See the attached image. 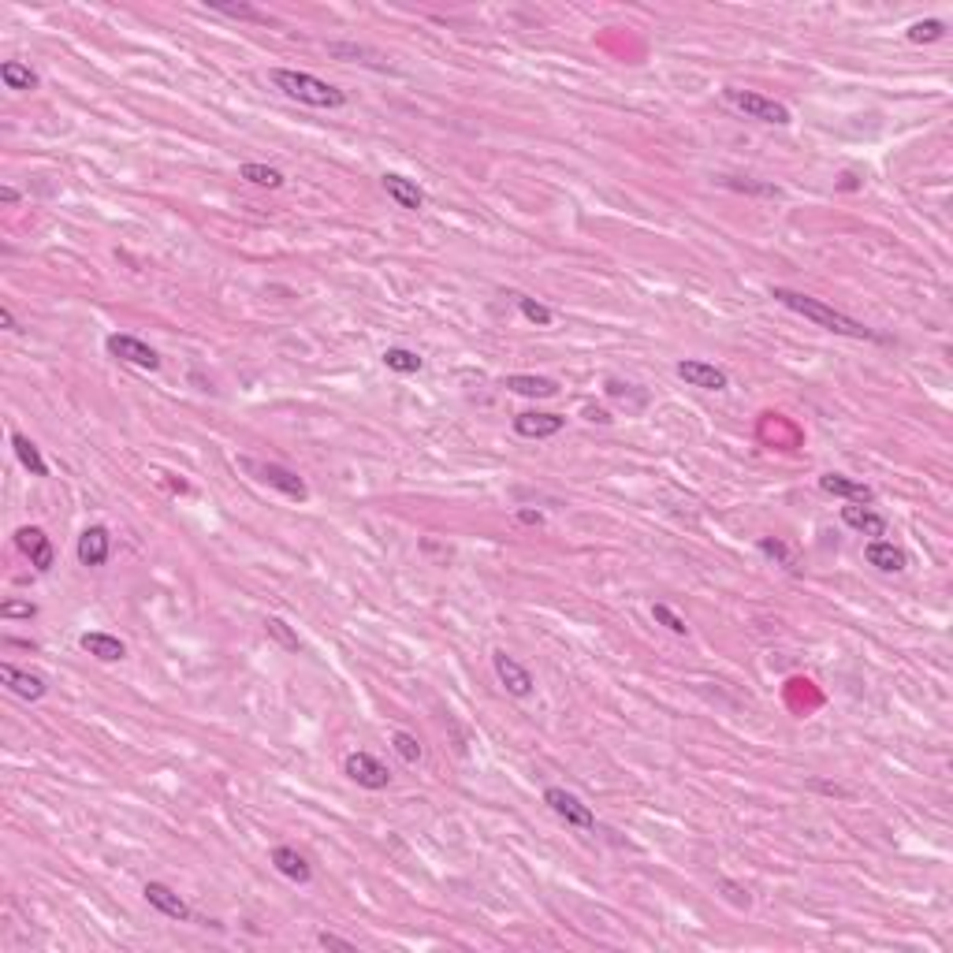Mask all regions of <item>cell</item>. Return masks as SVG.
I'll use <instances>...</instances> for the list:
<instances>
[{
  "label": "cell",
  "mask_w": 953,
  "mask_h": 953,
  "mask_svg": "<svg viewBox=\"0 0 953 953\" xmlns=\"http://www.w3.org/2000/svg\"><path fill=\"white\" fill-rule=\"evenodd\" d=\"M771 298H775L778 305H786V310L801 313L804 321H812V324H820V328L834 332V335H853V339H882V335H879V332H871L868 324H861V321H853V317L838 313L834 305H827V302H820V298H812V294H801V291H790V287H771Z\"/></svg>",
  "instance_id": "obj_1"
},
{
  "label": "cell",
  "mask_w": 953,
  "mask_h": 953,
  "mask_svg": "<svg viewBox=\"0 0 953 953\" xmlns=\"http://www.w3.org/2000/svg\"><path fill=\"white\" fill-rule=\"evenodd\" d=\"M272 86H276L284 97L291 101H302V105H310V109H343L347 105V93L310 75V72H291V67H272L268 72Z\"/></svg>",
  "instance_id": "obj_2"
},
{
  "label": "cell",
  "mask_w": 953,
  "mask_h": 953,
  "mask_svg": "<svg viewBox=\"0 0 953 953\" xmlns=\"http://www.w3.org/2000/svg\"><path fill=\"white\" fill-rule=\"evenodd\" d=\"M723 101H727V105H730L734 112H741L745 120H760V123H775V127H786V123L794 120L790 109L782 105V101L764 97V93H756V90L727 86V90H723Z\"/></svg>",
  "instance_id": "obj_3"
},
{
  "label": "cell",
  "mask_w": 953,
  "mask_h": 953,
  "mask_svg": "<svg viewBox=\"0 0 953 953\" xmlns=\"http://www.w3.org/2000/svg\"><path fill=\"white\" fill-rule=\"evenodd\" d=\"M238 466H243L254 481H261V485H268V488H276V492H284L287 499H310V488H305V481L302 476L294 473V469H287V466H276V462H261V458H250V455H243L238 458Z\"/></svg>",
  "instance_id": "obj_4"
},
{
  "label": "cell",
  "mask_w": 953,
  "mask_h": 953,
  "mask_svg": "<svg viewBox=\"0 0 953 953\" xmlns=\"http://www.w3.org/2000/svg\"><path fill=\"white\" fill-rule=\"evenodd\" d=\"M105 347H109L112 358H120V361H127L134 369H146V372L160 369V354L149 343H142V339H134V335H109Z\"/></svg>",
  "instance_id": "obj_5"
},
{
  "label": "cell",
  "mask_w": 953,
  "mask_h": 953,
  "mask_svg": "<svg viewBox=\"0 0 953 953\" xmlns=\"http://www.w3.org/2000/svg\"><path fill=\"white\" fill-rule=\"evenodd\" d=\"M544 804H548L559 820H566L570 827H582V831H592L596 827V815H592V808L589 804H582L577 801L573 794H566V790H559V786H548L544 790Z\"/></svg>",
  "instance_id": "obj_6"
},
{
  "label": "cell",
  "mask_w": 953,
  "mask_h": 953,
  "mask_svg": "<svg viewBox=\"0 0 953 953\" xmlns=\"http://www.w3.org/2000/svg\"><path fill=\"white\" fill-rule=\"evenodd\" d=\"M343 775L351 782H358L361 790H388V782H391V771L369 753H351L343 760Z\"/></svg>",
  "instance_id": "obj_7"
},
{
  "label": "cell",
  "mask_w": 953,
  "mask_h": 953,
  "mask_svg": "<svg viewBox=\"0 0 953 953\" xmlns=\"http://www.w3.org/2000/svg\"><path fill=\"white\" fill-rule=\"evenodd\" d=\"M15 548L30 559V566L38 570V573H45V570H53V559H56V552H53V540L45 536V529H38V525H23L19 533H15Z\"/></svg>",
  "instance_id": "obj_8"
},
{
  "label": "cell",
  "mask_w": 953,
  "mask_h": 953,
  "mask_svg": "<svg viewBox=\"0 0 953 953\" xmlns=\"http://www.w3.org/2000/svg\"><path fill=\"white\" fill-rule=\"evenodd\" d=\"M492 670H496V678L503 682V689H506L510 697H529V693H533V674H529L515 656H506L503 649L492 652Z\"/></svg>",
  "instance_id": "obj_9"
},
{
  "label": "cell",
  "mask_w": 953,
  "mask_h": 953,
  "mask_svg": "<svg viewBox=\"0 0 953 953\" xmlns=\"http://www.w3.org/2000/svg\"><path fill=\"white\" fill-rule=\"evenodd\" d=\"M678 377H682L689 388H700V391H727L730 388V377L723 369H715L708 361H697V358H686V361H678Z\"/></svg>",
  "instance_id": "obj_10"
},
{
  "label": "cell",
  "mask_w": 953,
  "mask_h": 953,
  "mask_svg": "<svg viewBox=\"0 0 953 953\" xmlns=\"http://www.w3.org/2000/svg\"><path fill=\"white\" fill-rule=\"evenodd\" d=\"M79 563L82 566H105L109 555H112V536L105 525H90L82 536H79V548H75Z\"/></svg>",
  "instance_id": "obj_11"
},
{
  "label": "cell",
  "mask_w": 953,
  "mask_h": 953,
  "mask_svg": "<svg viewBox=\"0 0 953 953\" xmlns=\"http://www.w3.org/2000/svg\"><path fill=\"white\" fill-rule=\"evenodd\" d=\"M0 682H5V686H8L15 697H23V700H42V697L49 693V686H45L42 674L19 670V667H12V663H0Z\"/></svg>",
  "instance_id": "obj_12"
},
{
  "label": "cell",
  "mask_w": 953,
  "mask_h": 953,
  "mask_svg": "<svg viewBox=\"0 0 953 953\" xmlns=\"http://www.w3.org/2000/svg\"><path fill=\"white\" fill-rule=\"evenodd\" d=\"M146 901L157 909V912H164L168 920H190V905L172 890V887H164V882H146Z\"/></svg>",
  "instance_id": "obj_13"
},
{
  "label": "cell",
  "mask_w": 953,
  "mask_h": 953,
  "mask_svg": "<svg viewBox=\"0 0 953 953\" xmlns=\"http://www.w3.org/2000/svg\"><path fill=\"white\" fill-rule=\"evenodd\" d=\"M820 488H823L827 496L845 499V503H871V499H875V492H871L868 485L853 481V476H845V473H823V476H820Z\"/></svg>",
  "instance_id": "obj_14"
},
{
  "label": "cell",
  "mask_w": 953,
  "mask_h": 953,
  "mask_svg": "<svg viewBox=\"0 0 953 953\" xmlns=\"http://www.w3.org/2000/svg\"><path fill=\"white\" fill-rule=\"evenodd\" d=\"M272 864H276V871H280L284 879L298 882V887H305V882L313 879L310 861H305L298 849H291V845H276V849H272Z\"/></svg>",
  "instance_id": "obj_15"
},
{
  "label": "cell",
  "mask_w": 953,
  "mask_h": 953,
  "mask_svg": "<svg viewBox=\"0 0 953 953\" xmlns=\"http://www.w3.org/2000/svg\"><path fill=\"white\" fill-rule=\"evenodd\" d=\"M563 425H566V418H559V414H536V410L515 418V432L525 436V439H548V436H559Z\"/></svg>",
  "instance_id": "obj_16"
},
{
  "label": "cell",
  "mask_w": 953,
  "mask_h": 953,
  "mask_svg": "<svg viewBox=\"0 0 953 953\" xmlns=\"http://www.w3.org/2000/svg\"><path fill=\"white\" fill-rule=\"evenodd\" d=\"M842 522H845L849 529L864 533V536H875V540L887 533V518L875 515V510L864 506V503H845V506H842Z\"/></svg>",
  "instance_id": "obj_17"
},
{
  "label": "cell",
  "mask_w": 953,
  "mask_h": 953,
  "mask_svg": "<svg viewBox=\"0 0 953 953\" xmlns=\"http://www.w3.org/2000/svg\"><path fill=\"white\" fill-rule=\"evenodd\" d=\"M380 183H384L388 197L395 201L399 209H414V213H418V209L425 206V190H421L414 179H406V176H395V172H388Z\"/></svg>",
  "instance_id": "obj_18"
},
{
  "label": "cell",
  "mask_w": 953,
  "mask_h": 953,
  "mask_svg": "<svg viewBox=\"0 0 953 953\" xmlns=\"http://www.w3.org/2000/svg\"><path fill=\"white\" fill-rule=\"evenodd\" d=\"M864 559H868L875 570H882V573H901V570L909 566V555H905L901 548H894L890 540H871L868 548H864Z\"/></svg>",
  "instance_id": "obj_19"
},
{
  "label": "cell",
  "mask_w": 953,
  "mask_h": 953,
  "mask_svg": "<svg viewBox=\"0 0 953 953\" xmlns=\"http://www.w3.org/2000/svg\"><path fill=\"white\" fill-rule=\"evenodd\" d=\"M79 644H82V649H86L93 659H101V663H120V659L127 656V644H123L120 637H112V633H82Z\"/></svg>",
  "instance_id": "obj_20"
},
{
  "label": "cell",
  "mask_w": 953,
  "mask_h": 953,
  "mask_svg": "<svg viewBox=\"0 0 953 953\" xmlns=\"http://www.w3.org/2000/svg\"><path fill=\"white\" fill-rule=\"evenodd\" d=\"M503 388L518 391V395H529V399H552V395L559 391L555 380H548V377H525V372H515V377H506Z\"/></svg>",
  "instance_id": "obj_21"
},
{
  "label": "cell",
  "mask_w": 953,
  "mask_h": 953,
  "mask_svg": "<svg viewBox=\"0 0 953 953\" xmlns=\"http://www.w3.org/2000/svg\"><path fill=\"white\" fill-rule=\"evenodd\" d=\"M12 448H15V455H19V462L34 473V476H49V462L42 458V451H38V444H34L30 436H23V432H12Z\"/></svg>",
  "instance_id": "obj_22"
},
{
  "label": "cell",
  "mask_w": 953,
  "mask_h": 953,
  "mask_svg": "<svg viewBox=\"0 0 953 953\" xmlns=\"http://www.w3.org/2000/svg\"><path fill=\"white\" fill-rule=\"evenodd\" d=\"M0 82H5L8 90H15V93L38 90V75H34L30 67L19 63V60H5V63H0Z\"/></svg>",
  "instance_id": "obj_23"
},
{
  "label": "cell",
  "mask_w": 953,
  "mask_h": 953,
  "mask_svg": "<svg viewBox=\"0 0 953 953\" xmlns=\"http://www.w3.org/2000/svg\"><path fill=\"white\" fill-rule=\"evenodd\" d=\"M238 176L254 187H268V190H280L284 187V172L280 168H268V164H243L238 168Z\"/></svg>",
  "instance_id": "obj_24"
},
{
  "label": "cell",
  "mask_w": 953,
  "mask_h": 953,
  "mask_svg": "<svg viewBox=\"0 0 953 953\" xmlns=\"http://www.w3.org/2000/svg\"><path fill=\"white\" fill-rule=\"evenodd\" d=\"M515 302H518V310H522V317H525L529 324L548 328V324L555 321V313L548 310V305H544V302H536V298H529V294H515Z\"/></svg>",
  "instance_id": "obj_25"
},
{
  "label": "cell",
  "mask_w": 953,
  "mask_h": 953,
  "mask_svg": "<svg viewBox=\"0 0 953 953\" xmlns=\"http://www.w3.org/2000/svg\"><path fill=\"white\" fill-rule=\"evenodd\" d=\"M384 365L395 369V372H421L425 361H421L414 351H406V347H388V351H384Z\"/></svg>",
  "instance_id": "obj_26"
},
{
  "label": "cell",
  "mask_w": 953,
  "mask_h": 953,
  "mask_svg": "<svg viewBox=\"0 0 953 953\" xmlns=\"http://www.w3.org/2000/svg\"><path fill=\"white\" fill-rule=\"evenodd\" d=\"M760 552H764L767 559L782 563V566H786L790 573H797V555H794V552H790V548H786V544H782L778 536H764V540H760Z\"/></svg>",
  "instance_id": "obj_27"
},
{
  "label": "cell",
  "mask_w": 953,
  "mask_h": 953,
  "mask_svg": "<svg viewBox=\"0 0 953 953\" xmlns=\"http://www.w3.org/2000/svg\"><path fill=\"white\" fill-rule=\"evenodd\" d=\"M939 38H946V23H942V19H924V23H912V26H909V42H916V45L939 42Z\"/></svg>",
  "instance_id": "obj_28"
},
{
  "label": "cell",
  "mask_w": 953,
  "mask_h": 953,
  "mask_svg": "<svg viewBox=\"0 0 953 953\" xmlns=\"http://www.w3.org/2000/svg\"><path fill=\"white\" fill-rule=\"evenodd\" d=\"M391 745H395V753H399L406 764H418V760H421V741H418L414 734L395 730V734H391Z\"/></svg>",
  "instance_id": "obj_29"
},
{
  "label": "cell",
  "mask_w": 953,
  "mask_h": 953,
  "mask_svg": "<svg viewBox=\"0 0 953 953\" xmlns=\"http://www.w3.org/2000/svg\"><path fill=\"white\" fill-rule=\"evenodd\" d=\"M652 619H656V622H663V626H667L670 633H678V637H686V633H689L686 619H682V615H674V611H670L667 603H656V607H652Z\"/></svg>",
  "instance_id": "obj_30"
},
{
  "label": "cell",
  "mask_w": 953,
  "mask_h": 953,
  "mask_svg": "<svg viewBox=\"0 0 953 953\" xmlns=\"http://www.w3.org/2000/svg\"><path fill=\"white\" fill-rule=\"evenodd\" d=\"M265 630H268L272 637H276V640L284 644V649H291V652H298V649H302V640H298V637L287 630V622H284V619H265Z\"/></svg>",
  "instance_id": "obj_31"
},
{
  "label": "cell",
  "mask_w": 953,
  "mask_h": 953,
  "mask_svg": "<svg viewBox=\"0 0 953 953\" xmlns=\"http://www.w3.org/2000/svg\"><path fill=\"white\" fill-rule=\"evenodd\" d=\"M723 183H727L730 190H741V194H767V197H778V194H782V190H778L775 183H753V179H730V176H727Z\"/></svg>",
  "instance_id": "obj_32"
},
{
  "label": "cell",
  "mask_w": 953,
  "mask_h": 953,
  "mask_svg": "<svg viewBox=\"0 0 953 953\" xmlns=\"http://www.w3.org/2000/svg\"><path fill=\"white\" fill-rule=\"evenodd\" d=\"M0 615H5V619H34V615H38V607L23 603V600H8V603H0Z\"/></svg>",
  "instance_id": "obj_33"
},
{
  "label": "cell",
  "mask_w": 953,
  "mask_h": 953,
  "mask_svg": "<svg viewBox=\"0 0 953 953\" xmlns=\"http://www.w3.org/2000/svg\"><path fill=\"white\" fill-rule=\"evenodd\" d=\"M719 890H727V898H730L737 909H748V901H753V898H748V890L737 887V882H730V879H719Z\"/></svg>",
  "instance_id": "obj_34"
},
{
  "label": "cell",
  "mask_w": 953,
  "mask_h": 953,
  "mask_svg": "<svg viewBox=\"0 0 953 953\" xmlns=\"http://www.w3.org/2000/svg\"><path fill=\"white\" fill-rule=\"evenodd\" d=\"M220 15H231V19H254V23H268V15L265 12H257V8H246V5H238V8H217Z\"/></svg>",
  "instance_id": "obj_35"
},
{
  "label": "cell",
  "mask_w": 953,
  "mask_h": 953,
  "mask_svg": "<svg viewBox=\"0 0 953 953\" xmlns=\"http://www.w3.org/2000/svg\"><path fill=\"white\" fill-rule=\"evenodd\" d=\"M317 942H321L324 949H354V942H351V939H339V935H328V931H321V935H317Z\"/></svg>",
  "instance_id": "obj_36"
},
{
  "label": "cell",
  "mask_w": 953,
  "mask_h": 953,
  "mask_svg": "<svg viewBox=\"0 0 953 953\" xmlns=\"http://www.w3.org/2000/svg\"><path fill=\"white\" fill-rule=\"evenodd\" d=\"M585 418H589V421H596V425H611V421H615V418H611L607 410H600V406H585Z\"/></svg>",
  "instance_id": "obj_37"
},
{
  "label": "cell",
  "mask_w": 953,
  "mask_h": 953,
  "mask_svg": "<svg viewBox=\"0 0 953 953\" xmlns=\"http://www.w3.org/2000/svg\"><path fill=\"white\" fill-rule=\"evenodd\" d=\"M0 324H5V328H8V332H23V328H19V324H15V313H12V310H8V305H0Z\"/></svg>",
  "instance_id": "obj_38"
},
{
  "label": "cell",
  "mask_w": 953,
  "mask_h": 953,
  "mask_svg": "<svg viewBox=\"0 0 953 953\" xmlns=\"http://www.w3.org/2000/svg\"><path fill=\"white\" fill-rule=\"evenodd\" d=\"M518 522H525V525H540L544 515H540V510H518Z\"/></svg>",
  "instance_id": "obj_39"
},
{
  "label": "cell",
  "mask_w": 953,
  "mask_h": 953,
  "mask_svg": "<svg viewBox=\"0 0 953 953\" xmlns=\"http://www.w3.org/2000/svg\"><path fill=\"white\" fill-rule=\"evenodd\" d=\"M0 197H5L8 206H15V201H19V190H15V187H0Z\"/></svg>",
  "instance_id": "obj_40"
}]
</instances>
